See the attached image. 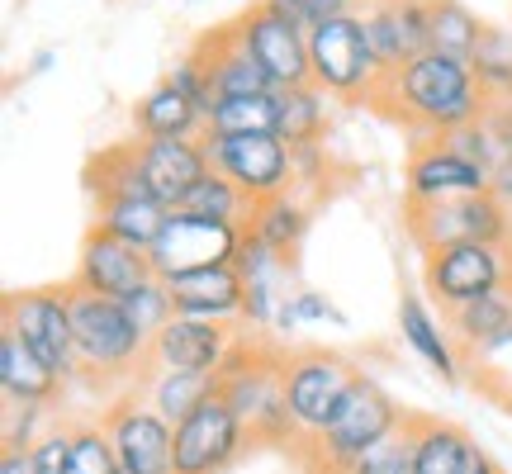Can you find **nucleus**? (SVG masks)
Instances as JSON below:
<instances>
[{"mask_svg":"<svg viewBox=\"0 0 512 474\" xmlns=\"http://www.w3.org/2000/svg\"><path fill=\"white\" fill-rule=\"evenodd\" d=\"M408 237L418 242L422 252L456 247V242L512 247V209L498 200L494 190L441 200V204H418V209H408Z\"/></svg>","mask_w":512,"mask_h":474,"instance_id":"nucleus-10","label":"nucleus"},{"mask_svg":"<svg viewBox=\"0 0 512 474\" xmlns=\"http://www.w3.org/2000/svg\"><path fill=\"white\" fill-rule=\"evenodd\" d=\"M219 380V394L252 427L256 446H299V427H294L290 399H285V356L280 351H271L266 342H238Z\"/></svg>","mask_w":512,"mask_h":474,"instance_id":"nucleus-3","label":"nucleus"},{"mask_svg":"<svg viewBox=\"0 0 512 474\" xmlns=\"http://www.w3.org/2000/svg\"><path fill=\"white\" fill-rule=\"evenodd\" d=\"M347 15H356V0H309L313 29H318V24H332V19H347Z\"/></svg>","mask_w":512,"mask_h":474,"instance_id":"nucleus-47","label":"nucleus"},{"mask_svg":"<svg viewBox=\"0 0 512 474\" xmlns=\"http://www.w3.org/2000/svg\"><path fill=\"white\" fill-rule=\"evenodd\" d=\"M204 128H209L204 114L166 76L133 100V133L138 138H204Z\"/></svg>","mask_w":512,"mask_h":474,"instance_id":"nucleus-24","label":"nucleus"},{"mask_svg":"<svg viewBox=\"0 0 512 474\" xmlns=\"http://www.w3.org/2000/svg\"><path fill=\"white\" fill-rule=\"evenodd\" d=\"M252 446V427L219 394V399L204 403L200 413L176 422V474H228Z\"/></svg>","mask_w":512,"mask_h":474,"instance_id":"nucleus-11","label":"nucleus"},{"mask_svg":"<svg viewBox=\"0 0 512 474\" xmlns=\"http://www.w3.org/2000/svg\"><path fill=\"white\" fill-rule=\"evenodd\" d=\"M484 29H489V24H479V15L465 0H432V53L470 62V57L479 53Z\"/></svg>","mask_w":512,"mask_h":474,"instance_id":"nucleus-33","label":"nucleus"},{"mask_svg":"<svg viewBox=\"0 0 512 474\" xmlns=\"http://www.w3.org/2000/svg\"><path fill=\"white\" fill-rule=\"evenodd\" d=\"M152 275L157 271H152V256L147 252H138V247H128L119 237L91 228V233L81 237L72 285L76 290L105 294V299H124V294H133L138 285H147Z\"/></svg>","mask_w":512,"mask_h":474,"instance_id":"nucleus-17","label":"nucleus"},{"mask_svg":"<svg viewBox=\"0 0 512 474\" xmlns=\"http://www.w3.org/2000/svg\"><path fill=\"white\" fill-rule=\"evenodd\" d=\"M479 124L489 128V138L498 143V152H512V100H489V110Z\"/></svg>","mask_w":512,"mask_h":474,"instance_id":"nucleus-45","label":"nucleus"},{"mask_svg":"<svg viewBox=\"0 0 512 474\" xmlns=\"http://www.w3.org/2000/svg\"><path fill=\"white\" fill-rule=\"evenodd\" d=\"M460 474H503V465H498L479 441H470V451H465V465H460Z\"/></svg>","mask_w":512,"mask_h":474,"instance_id":"nucleus-49","label":"nucleus"},{"mask_svg":"<svg viewBox=\"0 0 512 474\" xmlns=\"http://www.w3.org/2000/svg\"><path fill=\"white\" fill-rule=\"evenodd\" d=\"M242 271V280H247V309H242V328H261L271 332L275 323V309L285 304L294 294V261L290 256L271 252L266 242H256L252 233H247V242H242L238 261H233Z\"/></svg>","mask_w":512,"mask_h":474,"instance_id":"nucleus-21","label":"nucleus"},{"mask_svg":"<svg viewBox=\"0 0 512 474\" xmlns=\"http://www.w3.org/2000/svg\"><path fill=\"white\" fill-rule=\"evenodd\" d=\"M408 437H413V474H460L465 451H470V432L446 418H427L413 413L408 418Z\"/></svg>","mask_w":512,"mask_h":474,"instance_id":"nucleus-26","label":"nucleus"},{"mask_svg":"<svg viewBox=\"0 0 512 474\" xmlns=\"http://www.w3.org/2000/svg\"><path fill=\"white\" fill-rule=\"evenodd\" d=\"M72 285V280H67ZM72 323H76V365L91 380H124L133 370H147V342L133 328L119 299L76 290L72 285Z\"/></svg>","mask_w":512,"mask_h":474,"instance_id":"nucleus-4","label":"nucleus"},{"mask_svg":"<svg viewBox=\"0 0 512 474\" xmlns=\"http://www.w3.org/2000/svg\"><path fill=\"white\" fill-rule=\"evenodd\" d=\"M256 204L242 195L238 185L228 181V176H219V171H209L190 195H185L181 204H176V214H190V219H219V223H242L247 228V219H252Z\"/></svg>","mask_w":512,"mask_h":474,"instance_id":"nucleus-34","label":"nucleus"},{"mask_svg":"<svg viewBox=\"0 0 512 474\" xmlns=\"http://www.w3.org/2000/svg\"><path fill=\"white\" fill-rule=\"evenodd\" d=\"M309 228H313V214L294 190L290 195H275V200H261L252 209V219H247V233H252L256 242H266L271 252L290 256V261H294V252L304 247Z\"/></svg>","mask_w":512,"mask_h":474,"instance_id":"nucleus-29","label":"nucleus"},{"mask_svg":"<svg viewBox=\"0 0 512 474\" xmlns=\"http://www.w3.org/2000/svg\"><path fill=\"white\" fill-rule=\"evenodd\" d=\"M489 190L512 209V152H503V157L494 162V171H489Z\"/></svg>","mask_w":512,"mask_h":474,"instance_id":"nucleus-48","label":"nucleus"},{"mask_svg":"<svg viewBox=\"0 0 512 474\" xmlns=\"http://www.w3.org/2000/svg\"><path fill=\"white\" fill-rule=\"evenodd\" d=\"M100 427L110 432L124 474H176V427L152 403L138 399L110 403Z\"/></svg>","mask_w":512,"mask_h":474,"instance_id":"nucleus-14","label":"nucleus"},{"mask_svg":"<svg viewBox=\"0 0 512 474\" xmlns=\"http://www.w3.org/2000/svg\"><path fill=\"white\" fill-rule=\"evenodd\" d=\"M166 219H171V209H166L162 200H152V195H124V200L95 204L91 228L119 237V242L138 247V252H152V242L162 237Z\"/></svg>","mask_w":512,"mask_h":474,"instance_id":"nucleus-27","label":"nucleus"},{"mask_svg":"<svg viewBox=\"0 0 512 474\" xmlns=\"http://www.w3.org/2000/svg\"><path fill=\"white\" fill-rule=\"evenodd\" d=\"M219 384V375H204V370H152L147 365V403L171 427L185 422L190 413H200L209 399H219Z\"/></svg>","mask_w":512,"mask_h":474,"instance_id":"nucleus-28","label":"nucleus"},{"mask_svg":"<svg viewBox=\"0 0 512 474\" xmlns=\"http://www.w3.org/2000/svg\"><path fill=\"white\" fill-rule=\"evenodd\" d=\"M503 408H508V413H512V389H508V394H503Z\"/></svg>","mask_w":512,"mask_h":474,"instance_id":"nucleus-52","label":"nucleus"},{"mask_svg":"<svg viewBox=\"0 0 512 474\" xmlns=\"http://www.w3.org/2000/svg\"><path fill=\"white\" fill-rule=\"evenodd\" d=\"M119 474H124V470H119Z\"/></svg>","mask_w":512,"mask_h":474,"instance_id":"nucleus-53","label":"nucleus"},{"mask_svg":"<svg viewBox=\"0 0 512 474\" xmlns=\"http://www.w3.org/2000/svg\"><path fill=\"white\" fill-rule=\"evenodd\" d=\"M138 166H143L147 190H152L166 209H176V204L214 171L209 157H204L200 138H138Z\"/></svg>","mask_w":512,"mask_h":474,"instance_id":"nucleus-19","label":"nucleus"},{"mask_svg":"<svg viewBox=\"0 0 512 474\" xmlns=\"http://www.w3.org/2000/svg\"><path fill=\"white\" fill-rule=\"evenodd\" d=\"M370 105L403 119L408 128H418L432 143V138H451L460 128L479 124L484 110H489V95L479 91L470 62L427 48L422 57L403 62L399 72L384 76V86L375 91Z\"/></svg>","mask_w":512,"mask_h":474,"instance_id":"nucleus-1","label":"nucleus"},{"mask_svg":"<svg viewBox=\"0 0 512 474\" xmlns=\"http://www.w3.org/2000/svg\"><path fill=\"white\" fill-rule=\"evenodd\" d=\"M356 380H361V370L328 347H299L285 356V399H290V418L299 427V446L337 418V408L347 403Z\"/></svg>","mask_w":512,"mask_h":474,"instance_id":"nucleus-7","label":"nucleus"},{"mask_svg":"<svg viewBox=\"0 0 512 474\" xmlns=\"http://www.w3.org/2000/svg\"><path fill=\"white\" fill-rule=\"evenodd\" d=\"M470 67H475L479 91L489 100H512V29L489 24L484 38H479V53L470 57Z\"/></svg>","mask_w":512,"mask_h":474,"instance_id":"nucleus-36","label":"nucleus"},{"mask_svg":"<svg viewBox=\"0 0 512 474\" xmlns=\"http://www.w3.org/2000/svg\"><path fill=\"white\" fill-rule=\"evenodd\" d=\"M53 62H57V53H53V48H43V53H34V62H29V72H34V76L53 72Z\"/></svg>","mask_w":512,"mask_h":474,"instance_id":"nucleus-51","label":"nucleus"},{"mask_svg":"<svg viewBox=\"0 0 512 474\" xmlns=\"http://www.w3.org/2000/svg\"><path fill=\"white\" fill-rule=\"evenodd\" d=\"M238 43L252 53V62L275 81V91H294V86H313L309 67V34L294 29L285 19H275L261 0L247 5L242 15H233Z\"/></svg>","mask_w":512,"mask_h":474,"instance_id":"nucleus-13","label":"nucleus"},{"mask_svg":"<svg viewBox=\"0 0 512 474\" xmlns=\"http://www.w3.org/2000/svg\"><path fill=\"white\" fill-rule=\"evenodd\" d=\"M171 285V299H176V313L181 318H200V323H223V328H238L242 309H247V280L242 271L228 261V266H204V271L176 275L166 280Z\"/></svg>","mask_w":512,"mask_h":474,"instance_id":"nucleus-20","label":"nucleus"},{"mask_svg":"<svg viewBox=\"0 0 512 474\" xmlns=\"http://www.w3.org/2000/svg\"><path fill=\"white\" fill-rule=\"evenodd\" d=\"M399 337L413 356H422V361L437 370V380H446V384L460 380L456 337H451V328L432 313V304H427L422 294H403L399 299Z\"/></svg>","mask_w":512,"mask_h":474,"instance_id":"nucleus-23","label":"nucleus"},{"mask_svg":"<svg viewBox=\"0 0 512 474\" xmlns=\"http://www.w3.org/2000/svg\"><path fill=\"white\" fill-rule=\"evenodd\" d=\"M328 100L318 86H294L280 91V138L290 147H309L328 138Z\"/></svg>","mask_w":512,"mask_h":474,"instance_id":"nucleus-32","label":"nucleus"},{"mask_svg":"<svg viewBox=\"0 0 512 474\" xmlns=\"http://www.w3.org/2000/svg\"><path fill=\"white\" fill-rule=\"evenodd\" d=\"M119 304H124V313L133 318V328L143 332L147 342H152V337H157V332H162L166 323L176 318V299H171V285H166V280H157V275H152L147 285H138L133 294H124Z\"/></svg>","mask_w":512,"mask_h":474,"instance_id":"nucleus-38","label":"nucleus"},{"mask_svg":"<svg viewBox=\"0 0 512 474\" xmlns=\"http://www.w3.org/2000/svg\"><path fill=\"white\" fill-rule=\"evenodd\" d=\"M403 427H408V418H403L399 403L389 399L370 375H361L351 384L347 403L337 408V418L313 441L299 446L304 451V474H347L366 451H375L389 437H399Z\"/></svg>","mask_w":512,"mask_h":474,"instance_id":"nucleus-2","label":"nucleus"},{"mask_svg":"<svg viewBox=\"0 0 512 474\" xmlns=\"http://www.w3.org/2000/svg\"><path fill=\"white\" fill-rule=\"evenodd\" d=\"M347 474H413V437H408V427L399 437L380 441L375 451H366Z\"/></svg>","mask_w":512,"mask_h":474,"instance_id":"nucleus-41","label":"nucleus"},{"mask_svg":"<svg viewBox=\"0 0 512 474\" xmlns=\"http://www.w3.org/2000/svg\"><path fill=\"white\" fill-rule=\"evenodd\" d=\"M62 474H119V456L105 427H72V456Z\"/></svg>","mask_w":512,"mask_h":474,"instance_id":"nucleus-39","label":"nucleus"},{"mask_svg":"<svg viewBox=\"0 0 512 474\" xmlns=\"http://www.w3.org/2000/svg\"><path fill=\"white\" fill-rule=\"evenodd\" d=\"M361 19L384 76L432 48V0H370Z\"/></svg>","mask_w":512,"mask_h":474,"instance_id":"nucleus-18","label":"nucleus"},{"mask_svg":"<svg viewBox=\"0 0 512 474\" xmlns=\"http://www.w3.org/2000/svg\"><path fill=\"white\" fill-rule=\"evenodd\" d=\"M489 190V171L470 162L451 138H432L408 157V176H403V209L418 204L460 200V195H484Z\"/></svg>","mask_w":512,"mask_h":474,"instance_id":"nucleus-15","label":"nucleus"},{"mask_svg":"<svg viewBox=\"0 0 512 474\" xmlns=\"http://www.w3.org/2000/svg\"><path fill=\"white\" fill-rule=\"evenodd\" d=\"M195 53H200V62L209 67V81H214V95H219V100H233V95H271L275 91V81L256 67L252 53L238 43L233 19L219 24V29H209V34H200Z\"/></svg>","mask_w":512,"mask_h":474,"instance_id":"nucleus-22","label":"nucleus"},{"mask_svg":"<svg viewBox=\"0 0 512 474\" xmlns=\"http://www.w3.org/2000/svg\"><path fill=\"white\" fill-rule=\"evenodd\" d=\"M86 190H91L95 204L124 200V195H152L143 181V166H138V143H114L100 157H91L86 162Z\"/></svg>","mask_w":512,"mask_h":474,"instance_id":"nucleus-30","label":"nucleus"},{"mask_svg":"<svg viewBox=\"0 0 512 474\" xmlns=\"http://www.w3.org/2000/svg\"><path fill=\"white\" fill-rule=\"evenodd\" d=\"M0 474H38L34 451H5L0 456Z\"/></svg>","mask_w":512,"mask_h":474,"instance_id":"nucleus-50","label":"nucleus"},{"mask_svg":"<svg viewBox=\"0 0 512 474\" xmlns=\"http://www.w3.org/2000/svg\"><path fill=\"white\" fill-rule=\"evenodd\" d=\"M266 10H271L275 19H285V24H294V29H304L309 34L313 19H309V0H261Z\"/></svg>","mask_w":512,"mask_h":474,"instance_id":"nucleus-46","label":"nucleus"},{"mask_svg":"<svg viewBox=\"0 0 512 474\" xmlns=\"http://www.w3.org/2000/svg\"><path fill=\"white\" fill-rule=\"evenodd\" d=\"M67 456H72V427H53V432L38 437V446H34L38 474H62L67 470Z\"/></svg>","mask_w":512,"mask_h":474,"instance_id":"nucleus-43","label":"nucleus"},{"mask_svg":"<svg viewBox=\"0 0 512 474\" xmlns=\"http://www.w3.org/2000/svg\"><path fill=\"white\" fill-rule=\"evenodd\" d=\"M451 332H456V342H465L475 356L498 347V342L512 332V285L508 290L484 294V299L465 304V309H456L451 313Z\"/></svg>","mask_w":512,"mask_h":474,"instance_id":"nucleus-31","label":"nucleus"},{"mask_svg":"<svg viewBox=\"0 0 512 474\" xmlns=\"http://www.w3.org/2000/svg\"><path fill=\"white\" fill-rule=\"evenodd\" d=\"M43 403H5V451H34Z\"/></svg>","mask_w":512,"mask_h":474,"instance_id":"nucleus-42","label":"nucleus"},{"mask_svg":"<svg viewBox=\"0 0 512 474\" xmlns=\"http://www.w3.org/2000/svg\"><path fill=\"white\" fill-rule=\"evenodd\" d=\"M422 285H427L432 299H441V309L456 313V309H465V304L484 299V294L508 290L512 285V247L456 242V247L422 252Z\"/></svg>","mask_w":512,"mask_h":474,"instance_id":"nucleus-9","label":"nucleus"},{"mask_svg":"<svg viewBox=\"0 0 512 474\" xmlns=\"http://www.w3.org/2000/svg\"><path fill=\"white\" fill-rule=\"evenodd\" d=\"M0 394L5 403H43V408L62 394V380L5 328H0Z\"/></svg>","mask_w":512,"mask_h":474,"instance_id":"nucleus-25","label":"nucleus"},{"mask_svg":"<svg viewBox=\"0 0 512 474\" xmlns=\"http://www.w3.org/2000/svg\"><path fill=\"white\" fill-rule=\"evenodd\" d=\"M238 332L223 323H200V318H171L152 347H147V365L152 370H204V375H223L228 356L238 351Z\"/></svg>","mask_w":512,"mask_h":474,"instance_id":"nucleus-16","label":"nucleus"},{"mask_svg":"<svg viewBox=\"0 0 512 474\" xmlns=\"http://www.w3.org/2000/svg\"><path fill=\"white\" fill-rule=\"evenodd\" d=\"M309 67L313 86L332 100H375L384 86V67L366 38V19L347 15L309 29Z\"/></svg>","mask_w":512,"mask_h":474,"instance_id":"nucleus-5","label":"nucleus"},{"mask_svg":"<svg viewBox=\"0 0 512 474\" xmlns=\"http://www.w3.org/2000/svg\"><path fill=\"white\" fill-rule=\"evenodd\" d=\"M242 242H247V228L242 223H219V219H190V214H176L166 219L162 237L152 242V271L157 280H176V275L204 271V266H228L238 261Z\"/></svg>","mask_w":512,"mask_h":474,"instance_id":"nucleus-12","label":"nucleus"},{"mask_svg":"<svg viewBox=\"0 0 512 474\" xmlns=\"http://www.w3.org/2000/svg\"><path fill=\"white\" fill-rule=\"evenodd\" d=\"M294 152V185H313L323 171H328V147L309 143V147H290Z\"/></svg>","mask_w":512,"mask_h":474,"instance_id":"nucleus-44","label":"nucleus"},{"mask_svg":"<svg viewBox=\"0 0 512 474\" xmlns=\"http://www.w3.org/2000/svg\"><path fill=\"white\" fill-rule=\"evenodd\" d=\"M166 81L176 86V91L195 105V110L204 114V124H209V114H214V105H219V95H214V81H209V67L200 62V53L190 48L185 57H176V67L166 72Z\"/></svg>","mask_w":512,"mask_h":474,"instance_id":"nucleus-40","label":"nucleus"},{"mask_svg":"<svg viewBox=\"0 0 512 474\" xmlns=\"http://www.w3.org/2000/svg\"><path fill=\"white\" fill-rule=\"evenodd\" d=\"M5 332H15L38 361L67 384L81 375L76 365V323H72V285H29L5 299Z\"/></svg>","mask_w":512,"mask_h":474,"instance_id":"nucleus-6","label":"nucleus"},{"mask_svg":"<svg viewBox=\"0 0 512 474\" xmlns=\"http://www.w3.org/2000/svg\"><path fill=\"white\" fill-rule=\"evenodd\" d=\"M209 133H280V91L219 100L209 114Z\"/></svg>","mask_w":512,"mask_h":474,"instance_id":"nucleus-35","label":"nucleus"},{"mask_svg":"<svg viewBox=\"0 0 512 474\" xmlns=\"http://www.w3.org/2000/svg\"><path fill=\"white\" fill-rule=\"evenodd\" d=\"M200 143L209 166L228 176L252 204L294 190V152L280 133H209L204 128Z\"/></svg>","mask_w":512,"mask_h":474,"instance_id":"nucleus-8","label":"nucleus"},{"mask_svg":"<svg viewBox=\"0 0 512 474\" xmlns=\"http://www.w3.org/2000/svg\"><path fill=\"white\" fill-rule=\"evenodd\" d=\"M313 323H332V328H347V313L332 304L328 294H318V290H294L280 309H275V323L271 332L275 337H290V332L299 328H313Z\"/></svg>","mask_w":512,"mask_h":474,"instance_id":"nucleus-37","label":"nucleus"}]
</instances>
